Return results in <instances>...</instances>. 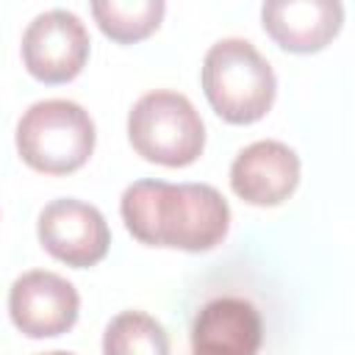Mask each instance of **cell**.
Returning <instances> with one entry per match:
<instances>
[{
    "label": "cell",
    "mask_w": 355,
    "mask_h": 355,
    "mask_svg": "<svg viewBox=\"0 0 355 355\" xmlns=\"http://www.w3.org/2000/svg\"><path fill=\"white\" fill-rule=\"evenodd\" d=\"M164 11H166L164 0H94L92 3V17L97 28L119 44H133L147 39L153 31H158Z\"/></svg>",
    "instance_id": "obj_11"
},
{
    "label": "cell",
    "mask_w": 355,
    "mask_h": 355,
    "mask_svg": "<svg viewBox=\"0 0 355 355\" xmlns=\"http://www.w3.org/2000/svg\"><path fill=\"white\" fill-rule=\"evenodd\" d=\"M200 83L214 114L230 125L263 119L277 94L272 64L241 36H225L205 50Z\"/></svg>",
    "instance_id": "obj_2"
},
{
    "label": "cell",
    "mask_w": 355,
    "mask_h": 355,
    "mask_svg": "<svg viewBox=\"0 0 355 355\" xmlns=\"http://www.w3.org/2000/svg\"><path fill=\"white\" fill-rule=\"evenodd\" d=\"M128 141L150 164L189 166L205 150V122L186 94L155 89L128 111Z\"/></svg>",
    "instance_id": "obj_4"
},
{
    "label": "cell",
    "mask_w": 355,
    "mask_h": 355,
    "mask_svg": "<svg viewBox=\"0 0 355 355\" xmlns=\"http://www.w3.org/2000/svg\"><path fill=\"white\" fill-rule=\"evenodd\" d=\"M14 141L19 158L31 169L44 175H69L92 158L97 130L92 114L80 103L50 97L22 111Z\"/></svg>",
    "instance_id": "obj_3"
},
{
    "label": "cell",
    "mask_w": 355,
    "mask_h": 355,
    "mask_svg": "<svg viewBox=\"0 0 355 355\" xmlns=\"http://www.w3.org/2000/svg\"><path fill=\"white\" fill-rule=\"evenodd\" d=\"M261 25L280 50L308 55L338 36L344 6L338 0H269L261 6Z\"/></svg>",
    "instance_id": "obj_9"
},
{
    "label": "cell",
    "mask_w": 355,
    "mask_h": 355,
    "mask_svg": "<svg viewBox=\"0 0 355 355\" xmlns=\"http://www.w3.org/2000/svg\"><path fill=\"white\" fill-rule=\"evenodd\" d=\"M36 236L44 252L72 269L100 263L111 247V230L103 211L78 197L50 200L39 211Z\"/></svg>",
    "instance_id": "obj_6"
},
{
    "label": "cell",
    "mask_w": 355,
    "mask_h": 355,
    "mask_svg": "<svg viewBox=\"0 0 355 355\" xmlns=\"http://www.w3.org/2000/svg\"><path fill=\"white\" fill-rule=\"evenodd\" d=\"M39 355H72V352H67V349H50V352H39Z\"/></svg>",
    "instance_id": "obj_13"
},
{
    "label": "cell",
    "mask_w": 355,
    "mask_h": 355,
    "mask_svg": "<svg viewBox=\"0 0 355 355\" xmlns=\"http://www.w3.org/2000/svg\"><path fill=\"white\" fill-rule=\"evenodd\" d=\"M166 327L144 311L116 313L103 333V355H169Z\"/></svg>",
    "instance_id": "obj_12"
},
{
    "label": "cell",
    "mask_w": 355,
    "mask_h": 355,
    "mask_svg": "<svg viewBox=\"0 0 355 355\" xmlns=\"http://www.w3.org/2000/svg\"><path fill=\"white\" fill-rule=\"evenodd\" d=\"M92 39L75 11L47 8L36 14L22 33V64L42 83H69L89 61Z\"/></svg>",
    "instance_id": "obj_5"
},
{
    "label": "cell",
    "mask_w": 355,
    "mask_h": 355,
    "mask_svg": "<svg viewBox=\"0 0 355 355\" xmlns=\"http://www.w3.org/2000/svg\"><path fill=\"white\" fill-rule=\"evenodd\" d=\"M300 155L277 139H258L241 147L230 164V189L247 205L275 208L300 186Z\"/></svg>",
    "instance_id": "obj_8"
},
{
    "label": "cell",
    "mask_w": 355,
    "mask_h": 355,
    "mask_svg": "<svg viewBox=\"0 0 355 355\" xmlns=\"http://www.w3.org/2000/svg\"><path fill=\"white\" fill-rule=\"evenodd\" d=\"M263 322L244 297H214L191 322V355H258Z\"/></svg>",
    "instance_id": "obj_10"
},
{
    "label": "cell",
    "mask_w": 355,
    "mask_h": 355,
    "mask_svg": "<svg viewBox=\"0 0 355 355\" xmlns=\"http://www.w3.org/2000/svg\"><path fill=\"white\" fill-rule=\"evenodd\" d=\"M119 214L136 241L183 252H208L230 230V205L211 183L144 178L122 191Z\"/></svg>",
    "instance_id": "obj_1"
},
{
    "label": "cell",
    "mask_w": 355,
    "mask_h": 355,
    "mask_svg": "<svg viewBox=\"0 0 355 355\" xmlns=\"http://www.w3.org/2000/svg\"><path fill=\"white\" fill-rule=\"evenodd\" d=\"M8 313L22 336L55 338L75 327L80 313V294L58 272L31 269L11 283Z\"/></svg>",
    "instance_id": "obj_7"
}]
</instances>
